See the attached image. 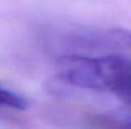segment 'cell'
Returning a JSON list of instances; mask_svg holds the SVG:
<instances>
[{
    "label": "cell",
    "instance_id": "obj_4",
    "mask_svg": "<svg viewBox=\"0 0 131 129\" xmlns=\"http://www.w3.org/2000/svg\"><path fill=\"white\" fill-rule=\"evenodd\" d=\"M95 123L102 127H130L131 114H115V115H101L95 118Z\"/></svg>",
    "mask_w": 131,
    "mask_h": 129
},
{
    "label": "cell",
    "instance_id": "obj_3",
    "mask_svg": "<svg viewBox=\"0 0 131 129\" xmlns=\"http://www.w3.org/2000/svg\"><path fill=\"white\" fill-rule=\"evenodd\" d=\"M0 108L13 110H27L29 108V103L24 96L0 86Z\"/></svg>",
    "mask_w": 131,
    "mask_h": 129
},
{
    "label": "cell",
    "instance_id": "obj_1",
    "mask_svg": "<svg viewBox=\"0 0 131 129\" xmlns=\"http://www.w3.org/2000/svg\"><path fill=\"white\" fill-rule=\"evenodd\" d=\"M56 72L68 85L112 94L131 108V57L62 54L56 62Z\"/></svg>",
    "mask_w": 131,
    "mask_h": 129
},
{
    "label": "cell",
    "instance_id": "obj_2",
    "mask_svg": "<svg viewBox=\"0 0 131 129\" xmlns=\"http://www.w3.org/2000/svg\"><path fill=\"white\" fill-rule=\"evenodd\" d=\"M46 46L60 54L131 51V31L118 27H69L48 34Z\"/></svg>",
    "mask_w": 131,
    "mask_h": 129
}]
</instances>
